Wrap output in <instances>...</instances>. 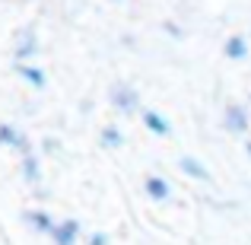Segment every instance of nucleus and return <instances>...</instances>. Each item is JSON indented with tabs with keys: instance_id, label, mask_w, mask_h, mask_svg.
<instances>
[{
	"instance_id": "obj_1",
	"label": "nucleus",
	"mask_w": 251,
	"mask_h": 245,
	"mask_svg": "<svg viewBox=\"0 0 251 245\" xmlns=\"http://www.w3.org/2000/svg\"><path fill=\"white\" fill-rule=\"evenodd\" d=\"M111 99H115L118 105H121V109H134L137 105V92L134 89H127V86H115V92H111Z\"/></svg>"
},
{
	"instance_id": "obj_2",
	"label": "nucleus",
	"mask_w": 251,
	"mask_h": 245,
	"mask_svg": "<svg viewBox=\"0 0 251 245\" xmlns=\"http://www.w3.org/2000/svg\"><path fill=\"white\" fill-rule=\"evenodd\" d=\"M74 233H76V220H67V223H61V226H54L57 245H70L74 242Z\"/></svg>"
},
{
	"instance_id": "obj_3",
	"label": "nucleus",
	"mask_w": 251,
	"mask_h": 245,
	"mask_svg": "<svg viewBox=\"0 0 251 245\" xmlns=\"http://www.w3.org/2000/svg\"><path fill=\"white\" fill-rule=\"evenodd\" d=\"M181 169L188 172V175H194V178H210V172L203 169V165L197 163L194 156H184V160H181Z\"/></svg>"
},
{
	"instance_id": "obj_4",
	"label": "nucleus",
	"mask_w": 251,
	"mask_h": 245,
	"mask_svg": "<svg viewBox=\"0 0 251 245\" xmlns=\"http://www.w3.org/2000/svg\"><path fill=\"white\" fill-rule=\"evenodd\" d=\"M147 188H150V194H153V197H166L169 194V185L162 182V178H156V175L147 178Z\"/></svg>"
},
{
	"instance_id": "obj_5",
	"label": "nucleus",
	"mask_w": 251,
	"mask_h": 245,
	"mask_svg": "<svg viewBox=\"0 0 251 245\" xmlns=\"http://www.w3.org/2000/svg\"><path fill=\"white\" fill-rule=\"evenodd\" d=\"M143 118H147V124H150V128H153V131H159V134H169V124L162 121V118L156 115V111H147V115H143Z\"/></svg>"
},
{
	"instance_id": "obj_6",
	"label": "nucleus",
	"mask_w": 251,
	"mask_h": 245,
	"mask_svg": "<svg viewBox=\"0 0 251 245\" xmlns=\"http://www.w3.org/2000/svg\"><path fill=\"white\" fill-rule=\"evenodd\" d=\"M226 51H229L232 57H245V38H239V35H235V38H229Z\"/></svg>"
},
{
	"instance_id": "obj_7",
	"label": "nucleus",
	"mask_w": 251,
	"mask_h": 245,
	"mask_svg": "<svg viewBox=\"0 0 251 245\" xmlns=\"http://www.w3.org/2000/svg\"><path fill=\"white\" fill-rule=\"evenodd\" d=\"M229 128H235V131H245V115H242V109H229Z\"/></svg>"
},
{
	"instance_id": "obj_8",
	"label": "nucleus",
	"mask_w": 251,
	"mask_h": 245,
	"mask_svg": "<svg viewBox=\"0 0 251 245\" xmlns=\"http://www.w3.org/2000/svg\"><path fill=\"white\" fill-rule=\"evenodd\" d=\"M105 140L115 147V143H121V137H118V131H111V128H108V131H105Z\"/></svg>"
},
{
	"instance_id": "obj_9",
	"label": "nucleus",
	"mask_w": 251,
	"mask_h": 245,
	"mask_svg": "<svg viewBox=\"0 0 251 245\" xmlns=\"http://www.w3.org/2000/svg\"><path fill=\"white\" fill-rule=\"evenodd\" d=\"M89 245H102V236H92V242Z\"/></svg>"
}]
</instances>
